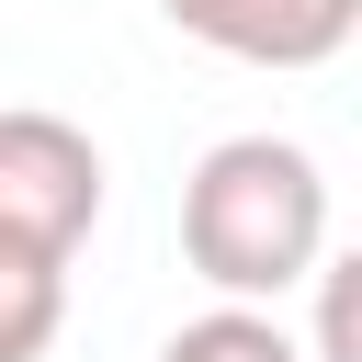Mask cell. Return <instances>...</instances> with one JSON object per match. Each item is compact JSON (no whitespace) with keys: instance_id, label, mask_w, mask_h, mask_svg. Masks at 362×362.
Returning <instances> with one entry per match:
<instances>
[{"instance_id":"1","label":"cell","mask_w":362,"mask_h":362,"mask_svg":"<svg viewBox=\"0 0 362 362\" xmlns=\"http://www.w3.org/2000/svg\"><path fill=\"white\" fill-rule=\"evenodd\" d=\"M181 260L215 294H238V305L294 294L328 260V170L294 136H226V147H204L192 181H181Z\"/></svg>"},{"instance_id":"2","label":"cell","mask_w":362,"mask_h":362,"mask_svg":"<svg viewBox=\"0 0 362 362\" xmlns=\"http://www.w3.org/2000/svg\"><path fill=\"white\" fill-rule=\"evenodd\" d=\"M90 226H102V147L68 113L11 102L0 113V238H23L45 260H79Z\"/></svg>"},{"instance_id":"3","label":"cell","mask_w":362,"mask_h":362,"mask_svg":"<svg viewBox=\"0 0 362 362\" xmlns=\"http://www.w3.org/2000/svg\"><path fill=\"white\" fill-rule=\"evenodd\" d=\"M170 34L238 57V68H328L362 34V0H158Z\"/></svg>"},{"instance_id":"4","label":"cell","mask_w":362,"mask_h":362,"mask_svg":"<svg viewBox=\"0 0 362 362\" xmlns=\"http://www.w3.org/2000/svg\"><path fill=\"white\" fill-rule=\"evenodd\" d=\"M57 328H68V260L0 238V362H45Z\"/></svg>"},{"instance_id":"5","label":"cell","mask_w":362,"mask_h":362,"mask_svg":"<svg viewBox=\"0 0 362 362\" xmlns=\"http://www.w3.org/2000/svg\"><path fill=\"white\" fill-rule=\"evenodd\" d=\"M158 362H305V339L272 317V305H204V317H181L170 339H158Z\"/></svg>"},{"instance_id":"6","label":"cell","mask_w":362,"mask_h":362,"mask_svg":"<svg viewBox=\"0 0 362 362\" xmlns=\"http://www.w3.org/2000/svg\"><path fill=\"white\" fill-rule=\"evenodd\" d=\"M305 283H317V351H305V362H351V260H339V272L317 260Z\"/></svg>"}]
</instances>
